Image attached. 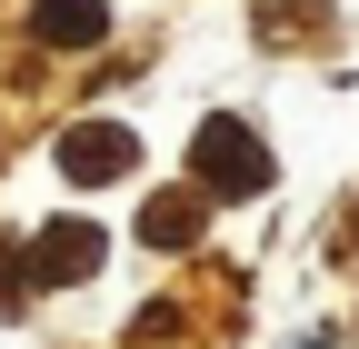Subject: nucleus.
Returning <instances> with one entry per match:
<instances>
[{"label": "nucleus", "instance_id": "nucleus-1", "mask_svg": "<svg viewBox=\"0 0 359 349\" xmlns=\"http://www.w3.org/2000/svg\"><path fill=\"white\" fill-rule=\"evenodd\" d=\"M190 170H200L210 190H230V200H250V190L269 180V150L250 140V120H230V110H219V120H200V140H190Z\"/></svg>", "mask_w": 359, "mask_h": 349}, {"label": "nucleus", "instance_id": "nucleus-2", "mask_svg": "<svg viewBox=\"0 0 359 349\" xmlns=\"http://www.w3.org/2000/svg\"><path fill=\"white\" fill-rule=\"evenodd\" d=\"M60 170L80 190H110V180H130V170H140V140H130L120 120H80L70 140H60Z\"/></svg>", "mask_w": 359, "mask_h": 349}, {"label": "nucleus", "instance_id": "nucleus-3", "mask_svg": "<svg viewBox=\"0 0 359 349\" xmlns=\"http://www.w3.org/2000/svg\"><path fill=\"white\" fill-rule=\"evenodd\" d=\"M100 230H90V220H50V230H40L30 240V280H90V270H100Z\"/></svg>", "mask_w": 359, "mask_h": 349}, {"label": "nucleus", "instance_id": "nucleus-4", "mask_svg": "<svg viewBox=\"0 0 359 349\" xmlns=\"http://www.w3.org/2000/svg\"><path fill=\"white\" fill-rule=\"evenodd\" d=\"M30 30L50 50H90V40H110V0H30Z\"/></svg>", "mask_w": 359, "mask_h": 349}, {"label": "nucleus", "instance_id": "nucleus-5", "mask_svg": "<svg viewBox=\"0 0 359 349\" xmlns=\"http://www.w3.org/2000/svg\"><path fill=\"white\" fill-rule=\"evenodd\" d=\"M200 220H210V200H200V190H160V200L140 210V240H150V249H190Z\"/></svg>", "mask_w": 359, "mask_h": 349}]
</instances>
